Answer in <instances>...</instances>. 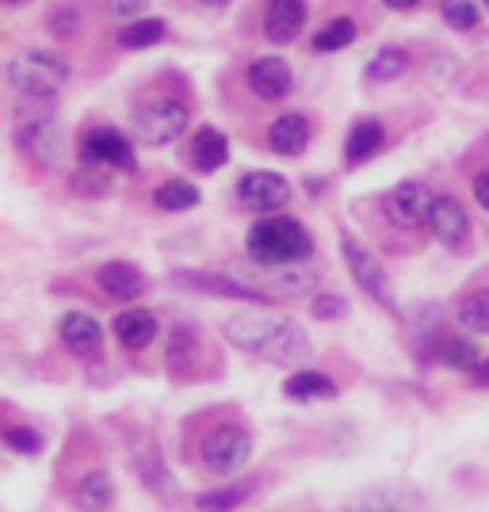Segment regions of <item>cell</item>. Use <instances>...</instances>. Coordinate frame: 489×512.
Masks as SVG:
<instances>
[{"instance_id":"6da1fadb","label":"cell","mask_w":489,"mask_h":512,"mask_svg":"<svg viewBox=\"0 0 489 512\" xmlns=\"http://www.w3.org/2000/svg\"><path fill=\"white\" fill-rule=\"evenodd\" d=\"M226 341L234 348H245L249 356L264 363H276V367H298L314 348L306 329L291 318H230L226 321Z\"/></svg>"},{"instance_id":"7a4b0ae2","label":"cell","mask_w":489,"mask_h":512,"mask_svg":"<svg viewBox=\"0 0 489 512\" xmlns=\"http://www.w3.org/2000/svg\"><path fill=\"white\" fill-rule=\"evenodd\" d=\"M245 249H249V260H260V264H298L314 253V241L298 218L264 214L245 237Z\"/></svg>"},{"instance_id":"3957f363","label":"cell","mask_w":489,"mask_h":512,"mask_svg":"<svg viewBox=\"0 0 489 512\" xmlns=\"http://www.w3.org/2000/svg\"><path fill=\"white\" fill-rule=\"evenodd\" d=\"M69 77V62L50 50H23L8 62V81L27 100H50Z\"/></svg>"},{"instance_id":"277c9868","label":"cell","mask_w":489,"mask_h":512,"mask_svg":"<svg viewBox=\"0 0 489 512\" xmlns=\"http://www.w3.org/2000/svg\"><path fill=\"white\" fill-rule=\"evenodd\" d=\"M199 459L214 474H234V470H241L253 459V436H249V428L234 425V421L214 425L203 436V444H199Z\"/></svg>"},{"instance_id":"5b68a950","label":"cell","mask_w":489,"mask_h":512,"mask_svg":"<svg viewBox=\"0 0 489 512\" xmlns=\"http://www.w3.org/2000/svg\"><path fill=\"white\" fill-rule=\"evenodd\" d=\"M241 283H249L256 291L264 287L268 299H295V295H306L318 283V268H310L306 260H298V264H260V260H253V268L245 272Z\"/></svg>"},{"instance_id":"8992f818","label":"cell","mask_w":489,"mask_h":512,"mask_svg":"<svg viewBox=\"0 0 489 512\" xmlns=\"http://www.w3.org/2000/svg\"><path fill=\"white\" fill-rule=\"evenodd\" d=\"M16 146L23 150V157H31L35 165L50 169L62 153V127L54 119V111H31L20 115L16 123Z\"/></svg>"},{"instance_id":"52a82bcc","label":"cell","mask_w":489,"mask_h":512,"mask_svg":"<svg viewBox=\"0 0 489 512\" xmlns=\"http://www.w3.org/2000/svg\"><path fill=\"white\" fill-rule=\"evenodd\" d=\"M344 249V264H348V272H352V279L360 283L363 291L371 295V299L379 302L383 310H394V291H390V276H386V268L379 264V256L371 253L367 245H360L352 234H344L341 241Z\"/></svg>"},{"instance_id":"ba28073f","label":"cell","mask_w":489,"mask_h":512,"mask_svg":"<svg viewBox=\"0 0 489 512\" xmlns=\"http://www.w3.org/2000/svg\"><path fill=\"white\" fill-rule=\"evenodd\" d=\"M81 161L88 169H115V172H134L138 169V157L134 146L127 142V134L111 127L88 130V138L81 142Z\"/></svg>"},{"instance_id":"9c48e42d","label":"cell","mask_w":489,"mask_h":512,"mask_svg":"<svg viewBox=\"0 0 489 512\" xmlns=\"http://www.w3.org/2000/svg\"><path fill=\"white\" fill-rule=\"evenodd\" d=\"M188 130V107L180 100H153L138 111V134L149 146H169Z\"/></svg>"},{"instance_id":"30bf717a","label":"cell","mask_w":489,"mask_h":512,"mask_svg":"<svg viewBox=\"0 0 489 512\" xmlns=\"http://www.w3.org/2000/svg\"><path fill=\"white\" fill-rule=\"evenodd\" d=\"M237 195L241 203L256 214H276L287 199H291V184L279 172H245L237 180Z\"/></svg>"},{"instance_id":"8fae6325","label":"cell","mask_w":489,"mask_h":512,"mask_svg":"<svg viewBox=\"0 0 489 512\" xmlns=\"http://www.w3.org/2000/svg\"><path fill=\"white\" fill-rule=\"evenodd\" d=\"M425 222H428V230H432V237H436L440 245H447V249H459L470 237L467 211H463L451 195H432V207H428Z\"/></svg>"},{"instance_id":"7c38bea8","label":"cell","mask_w":489,"mask_h":512,"mask_svg":"<svg viewBox=\"0 0 489 512\" xmlns=\"http://www.w3.org/2000/svg\"><path fill=\"white\" fill-rule=\"evenodd\" d=\"M172 283H176V287H188V291H199V295H218V299L272 302L264 291H256V287L241 283V279L211 276V272H172Z\"/></svg>"},{"instance_id":"4fadbf2b","label":"cell","mask_w":489,"mask_h":512,"mask_svg":"<svg viewBox=\"0 0 489 512\" xmlns=\"http://www.w3.org/2000/svg\"><path fill=\"white\" fill-rule=\"evenodd\" d=\"M428 207H432V195L421 180H405L386 195V218L398 226H421L428 218Z\"/></svg>"},{"instance_id":"5bb4252c","label":"cell","mask_w":489,"mask_h":512,"mask_svg":"<svg viewBox=\"0 0 489 512\" xmlns=\"http://www.w3.org/2000/svg\"><path fill=\"white\" fill-rule=\"evenodd\" d=\"M96 287L104 291L107 299L130 302L146 291V276H142L130 260H111V264H104V268L96 272Z\"/></svg>"},{"instance_id":"9a60e30c","label":"cell","mask_w":489,"mask_h":512,"mask_svg":"<svg viewBox=\"0 0 489 512\" xmlns=\"http://www.w3.org/2000/svg\"><path fill=\"white\" fill-rule=\"evenodd\" d=\"M58 333H62L65 348H69L73 356H92V352L104 344V329H100V321L92 318V314H81V310L62 314Z\"/></svg>"},{"instance_id":"2e32d148","label":"cell","mask_w":489,"mask_h":512,"mask_svg":"<svg viewBox=\"0 0 489 512\" xmlns=\"http://www.w3.org/2000/svg\"><path fill=\"white\" fill-rule=\"evenodd\" d=\"M249 88H253L260 100H283L291 92V65L283 58H256L249 65Z\"/></svg>"},{"instance_id":"e0dca14e","label":"cell","mask_w":489,"mask_h":512,"mask_svg":"<svg viewBox=\"0 0 489 512\" xmlns=\"http://www.w3.org/2000/svg\"><path fill=\"white\" fill-rule=\"evenodd\" d=\"M73 501H77V509L81 512H107L115 505V478H111V470L96 467L81 474L77 478V486H73Z\"/></svg>"},{"instance_id":"ac0fdd59","label":"cell","mask_w":489,"mask_h":512,"mask_svg":"<svg viewBox=\"0 0 489 512\" xmlns=\"http://www.w3.org/2000/svg\"><path fill=\"white\" fill-rule=\"evenodd\" d=\"M302 23H306V0H272L264 16V35L272 43H291L298 39Z\"/></svg>"},{"instance_id":"d6986e66","label":"cell","mask_w":489,"mask_h":512,"mask_svg":"<svg viewBox=\"0 0 489 512\" xmlns=\"http://www.w3.org/2000/svg\"><path fill=\"white\" fill-rule=\"evenodd\" d=\"M130 455H134V467H138V478L146 482L153 493H172V474L165 467V455L161 448L142 436V444H130Z\"/></svg>"},{"instance_id":"ffe728a7","label":"cell","mask_w":489,"mask_h":512,"mask_svg":"<svg viewBox=\"0 0 489 512\" xmlns=\"http://www.w3.org/2000/svg\"><path fill=\"white\" fill-rule=\"evenodd\" d=\"M230 161V142H226V134L214 127H203L199 134L192 138V165L199 172H218L222 165Z\"/></svg>"},{"instance_id":"44dd1931","label":"cell","mask_w":489,"mask_h":512,"mask_svg":"<svg viewBox=\"0 0 489 512\" xmlns=\"http://www.w3.org/2000/svg\"><path fill=\"white\" fill-rule=\"evenodd\" d=\"M283 390H287L291 402H329V398H337V383L325 371H295Z\"/></svg>"},{"instance_id":"7402d4cb","label":"cell","mask_w":489,"mask_h":512,"mask_svg":"<svg viewBox=\"0 0 489 512\" xmlns=\"http://www.w3.org/2000/svg\"><path fill=\"white\" fill-rule=\"evenodd\" d=\"M306 142H310V123L302 115H283L268 130V146L276 153H287V157L306 150Z\"/></svg>"},{"instance_id":"603a6c76","label":"cell","mask_w":489,"mask_h":512,"mask_svg":"<svg viewBox=\"0 0 489 512\" xmlns=\"http://www.w3.org/2000/svg\"><path fill=\"white\" fill-rule=\"evenodd\" d=\"M115 337L123 348H146L157 337V318L149 310H123L115 318Z\"/></svg>"},{"instance_id":"cb8c5ba5","label":"cell","mask_w":489,"mask_h":512,"mask_svg":"<svg viewBox=\"0 0 489 512\" xmlns=\"http://www.w3.org/2000/svg\"><path fill=\"white\" fill-rule=\"evenodd\" d=\"M436 356L447 363V367H455V371H463V375H474L478 367H482V348L474 341H467V337H440V344H436Z\"/></svg>"},{"instance_id":"d4e9b609","label":"cell","mask_w":489,"mask_h":512,"mask_svg":"<svg viewBox=\"0 0 489 512\" xmlns=\"http://www.w3.org/2000/svg\"><path fill=\"white\" fill-rule=\"evenodd\" d=\"M379 146H383V123L363 119V123H356L352 134H348V142H344V157H348L352 165H360V161H367Z\"/></svg>"},{"instance_id":"484cf974","label":"cell","mask_w":489,"mask_h":512,"mask_svg":"<svg viewBox=\"0 0 489 512\" xmlns=\"http://www.w3.org/2000/svg\"><path fill=\"white\" fill-rule=\"evenodd\" d=\"M153 203L161 211H192V207H199V188L188 184V180H165L153 192Z\"/></svg>"},{"instance_id":"4316f807","label":"cell","mask_w":489,"mask_h":512,"mask_svg":"<svg viewBox=\"0 0 489 512\" xmlns=\"http://www.w3.org/2000/svg\"><path fill=\"white\" fill-rule=\"evenodd\" d=\"M249 501V486H222V490H207L195 497L199 512H234Z\"/></svg>"},{"instance_id":"83f0119b","label":"cell","mask_w":489,"mask_h":512,"mask_svg":"<svg viewBox=\"0 0 489 512\" xmlns=\"http://www.w3.org/2000/svg\"><path fill=\"white\" fill-rule=\"evenodd\" d=\"M165 39V23L161 20H138L123 27V35H119V46L123 50H146V46L161 43Z\"/></svg>"},{"instance_id":"f1b7e54d","label":"cell","mask_w":489,"mask_h":512,"mask_svg":"<svg viewBox=\"0 0 489 512\" xmlns=\"http://www.w3.org/2000/svg\"><path fill=\"white\" fill-rule=\"evenodd\" d=\"M352 39H356V23L333 20V23H325L318 35H314V46H318L321 54H333V50H344Z\"/></svg>"},{"instance_id":"f546056e","label":"cell","mask_w":489,"mask_h":512,"mask_svg":"<svg viewBox=\"0 0 489 512\" xmlns=\"http://www.w3.org/2000/svg\"><path fill=\"white\" fill-rule=\"evenodd\" d=\"M459 325H467L470 333H489V291H474L459 306Z\"/></svg>"},{"instance_id":"4dcf8cb0","label":"cell","mask_w":489,"mask_h":512,"mask_svg":"<svg viewBox=\"0 0 489 512\" xmlns=\"http://www.w3.org/2000/svg\"><path fill=\"white\" fill-rule=\"evenodd\" d=\"M440 12H444V20L455 31H470V27H478V20H482V12H478L474 0H440Z\"/></svg>"},{"instance_id":"1f68e13d","label":"cell","mask_w":489,"mask_h":512,"mask_svg":"<svg viewBox=\"0 0 489 512\" xmlns=\"http://www.w3.org/2000/svg\"><path fill=\"white\" fill-rule=\"evenodd\" d=\"M4 444L12 451H20V455H43V448H46L43 432L31 425H12L4 432Z\"/></svg>"},{"instance_id":"d6a6232c","label":"cell","mask_w":489,"mask_h":512,"mask_svg":"<svg viewBox=\"0 0 489 512\" xmlns=\"http://www.w3.org/2000/svg\"><path fill=\"white\" fill-rule=\"evenodd\" d=\"M409 58H405L402 50H383V54H375V62L367 65V77L371 81H394V77H402Z\"/></svg>"},{"instance_id":"836d02e7","label":"cell","mask_w":489,"mask_h":512,"mask_svg":"<svg viewBox=\"0 0 489 512\" xmlns=\"http://www.w3.org/2000/svg\"><path fill=\"white\" fill-rule=\"evenodd\" d=\"M195 333L192 329H172V337H169V367L176 371V363H180V356H184V371H188V360L195 356Z\"/></svg>"},{"instance_id":"e575fe53","label":"cell","mask_w":489,"mask_h":512,"mask_svg":"<svg viewBox=\"0 0 489 512\" xmlns=\"http://www.w3.org/2000/svg\"><path fill=\"white\" fill-rule=\"evenodd\" d=\"M344 314H348V302L337 299V295H318L314 299V318L333 321V318H344Z\"/></svg>"},{"instance_id":"d590c367","label":"cell","mask_w":489,"mask_h":512,"mask_svg":"<svg viewBox=\"0 0 489 512\" xmlns=\"http://www.w3.org/2000/svg\"><path fill=\"white\" fill-rule=\"evenodd\" d=\"M149 0H107V16H115V20H130V16H138V12H146Z\"/></svg>"},{"instance_id":"8d00e7d4","label":"cell","mask_w":489,"mask_h":512,"mask_svg":"<svg viewBox=\"0 0 489 512\" xmlns=\"http://www.w3.org/2000/svg\"><path fill=\"white\" fill-rule=\"evenodd\" d=\"M474 199H478L482 211H489V169H482L474 176Z\"/></svg>"},{"instance_id":"74e56055","label":"cell","mask_w":489,"mask_h":512,"mask_svg":"<svg viewBox=\"0 0 489 512\" xmlns=\"http://www.w3.org/2000/svg\"><path fill=\"white\" fill-rule=\"evenodd\" d=\"M73 23H77V12H73V8H65V16H54L50 27H54V31H62V35H69V31H73Z\"/></svg>"},{"instance_id":"f35d334b","label":"cell","mask_w":489,"mask_h":512,"mask_svg":"<svg viewBox=\"0 0 489 512\" xmlns=\"http://www.w3.org/2000/svg\"><path fill=\"white\" fill-rule=\"evenodd\" d=\"M413 4H421V0H386V8H413Z\"/></svg>"},{"instance_id":"ab89813d","label":"cell","mask_w":489,"mask_h":512,"mask_svg":"<svg viewBox=\"0 0 489 512\" xmlns=\"http://www.w3.org/2000/svg\"><path fill=\"white\" fill-rule=\"evenodd\" d=\"M203 4H207V8H226L230 0H203Z\"/></svg>"},{"instance_id":"60d3db41","label":"cell","mask_w":489,"mask_h":512,"mask_svg":"<svg viewBox=\"0 0 489 512\" xmlns=\"http://www.w3.org/2000/svg\"><path fill=\"white\" fill-rule=\"evenodd\" d=\"M4 4H8V8H16V4H27V0H4Z\"/></svg>"},{"instance_id":"b9f144b4","label":"cell","mask_w":489,"mask_h":512,"mask_svg":"<svg viewBox=\"0 0 489 512\" xmlns=\"http://www.w3.org/2000/svg\"><path fill=\"white\" fill-rule=\"evenodd\" d=\"M486 8H489V0H486Z\"/></svg>"}]
</instances>
